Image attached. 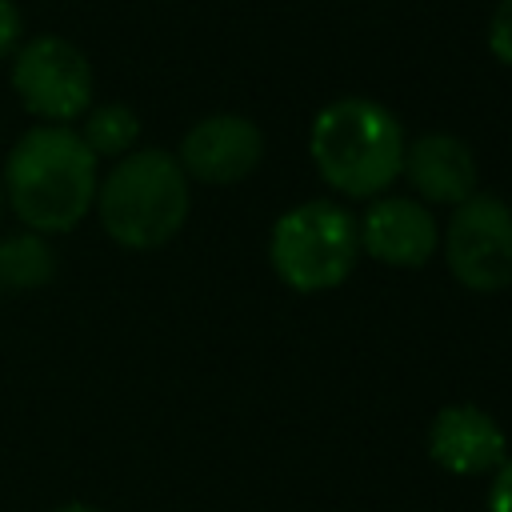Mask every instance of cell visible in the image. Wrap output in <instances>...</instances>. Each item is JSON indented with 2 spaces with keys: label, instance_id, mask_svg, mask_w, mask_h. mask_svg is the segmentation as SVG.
<instances>
[{
  "label": "cell",
  "instance_id": "6da1fadb",
  "mask_svg": "<svg viewBox=\"0 0 512 512\" xmlns=\"http://www.w3.org/2000/svg\"><path fill=\"white\" fill-rule=\"evenodd\" d=\"M96 156L68 124H40L16 140L4 160L0 188L28 232H68L96 204Z\"/></svg>",
  "mask_w": 512,
  "mask_h": 512
},
{
  "label": "cell",
  "instance_id": "7a4b0ae2",
  "mask_svg": "<svg viewBox=\"0 0 512 512\" xmlns=\"http://www.w3.org/2000/svg\"><path fill=\"white\" fill-rule=\"evenodd\" d=\"M404 128L400 120L368 100L344 96L316 112L308 132V152L324 184L352 200H376L404 164Z\"/></svg>",
  "mask_w": 512,
  "mask_h": 512
},
{
  "label": "cell",
  "instance_id": "3957f363",
  "mask_svg": "<svg viewBox=\"0 0 512 512\" xmlns=\"http://www.w3.org/2000/svg\"><path fill=\"white\" fill-rule=\"evenodd\" d=\"M96 216L104 232L132 252L168 244L188 220V176L172 152L132 148L96 184Z\"/></svg>",
  "mask_w": 512,
  "mask_h": 512
},
{
  "label": "cell",
  "instance_id": "277c9868",
  "mask_svg": "<svg viewBox=\"0 0 512 512\" xmlns=\"http://www.w3.org/2000/svg\"><path fill=\"white\" fill-rule=\"evenodd\" d=\"M268 260L288 288L328 292L344 284L360 260L356 216L336 200H308L276 220Z\"/></svg>",
  "mask_w": 512,
  "mask_h": 512
},
{
  "label": "cell",
  "instance_id": "5b68a950",
  "mask_svg": "<svg viewBox=\"0 0 512 512\" xmlns=\"http://www.w3.org/2000/svg\"><path fill=\"white\" fill-rule=\"evenodd\" d=\"M448 272L472 292H500L512 284V204L492 192H472L452 208L440 236Z\"/></svg>",
  "mask_w": 512,
  "mask_h": 512
},
{
  "label": "cell",
  "instance_id": "8992f818",
  "mask_svg": "<svg viewBox=\"0 0 512 512\" xmlns=\"http://www.w3.org/2000/svg\"><path fill=\"white\" fill-rule=\"evenodd\" d=\"M12 92L44 124H72L92 108V64L64 36H36L12 60Z\"/></svg>",
  "mask_w": 512,
  "mask_h": 512
},
{
  "label": "cell",
  "instance_id": "52a82bcc",
  "mask_svg": "<svg viewBox=\"0 0 512 512\" xmlns=\"http://www.w3.org/2000/svg\"><path fill=\"white\" fill-rule=\"evenodd\" d=\"M264 156V132L236 112H212L180 140V168L200 184H240Z\"/></svg>",
  "mask_w": 512,
  "mask_h": 512
},
{
  "label": "cell",
  "instance_id": "ba28073f",
  "mask_svg": "<svg viewBox=\"0 0 512 512\" xmlns=\"http://www.w3.org/2000/svg\"><path fill=\"white\" fill-rule=\"evenodd\" d=\"M356 232L360 252L392 268H420L440 248L436 216L428 212V204L408 196H376L364 220H356Z\"/></svg>",
  "mask_w": 512,
  "mask_h": 512
},
{
  "label": "cell",
  "instance_id": "9c48e42d",
  "mask_svg": "<svg viewBox=\"0 0 512 512\" xmlns=\"http://www.w3.org/2000/svg\"><path fill=\"white\" fill-rule=\"evenodd\" d=\"M428 456L452 476H492L508 460V440L484 408L448 404L428 424Z\"/></svg>",
  "mask_w": 512,
  "mask_h": 512
},
{
  "label": "cell",
  "instance_id": "30bf717a",
  "mask_svg": "<svg viewBox=\"0 0 512 512\" xmlns=\"http://www.w3.org/2000/svg\"><path fill=\"white\" fill-rule=\"evenodd\" d=\"M400 176L412 184L420 204H464L476 192V156L460 136L424 132L404 144Z\"/></svg>",
  "mask_w": 512,
  "mask_h": 512
},
{
  "label": "cell",
  "instance_id": "8fae6325",
  "mask_svg": "<svg viewBox=\"0 0 512 512\" xmlns=\"http://www.w3.org/2000/svg\"><path fill=\"white\" fill-rule=\"evenodd\" d=\"M80 140L96 160H120L140 140V116L128 104H96L84 112Z\"/></svg>",
  "mask_w": 512,
  "mask_h": 512
},
{
  "label": "cell",
  "instance_id": "7c38bea8",
  "mask_svg": "<svg viewBox=\"0 0 512 512\" xmlns=\"http://www.w3.org/2000/svg\"><path fill=\"white\" fill-rule=\"evenodd\" d=\"M56 272V252L40 232H16L0 240V288H40Z\"/></svg>",
  "mask_w": 512,
  "mask_h": 512
},
{
  "label": "cell",
  "instance_id": "4fadbf2b",
  "mask_svg": "<svg viewBox=\"0 0 512 512\" xmlns=\"http://www.w3.org/2000/svg\"><path fill=\"white\" fill-rule=\"evenodd\" d=\"M488 48L500 64L512 68V0H500L492 20H488Z\"/></svg>",
  "mask_w": 512,
  "mask_h": 512
},
{
  "label": "cell",
  "instance_id": "5bb4252c",
  "mask_svg": "<svg viewBox=\"0 0 512 512\" xmlns=\"http://www.w3.org/2000/svg\"><path fill=\"white\" fill-rule=\"evenodd\" d=\"M484 512H512V456L492 472L488 484V508Z\"/></svg>",
  "mask_w": 512,
  "mask_h": 512
},
{
  "label": "cell",
  "instance_id": "9a60e30c",
  "mask_svg": "<svg viewBox=\"0 0 512 512\" xmlns=\"http://www.w3.org/2000/svg\"><path fill=\"white\" fill-rule=\"evenodd\" d=\"M20 32H24V20H20V8L12 0H0V60L8 52H16L20 44Z\"/></svg>",
  "mask_w": 512,
  "mask_h": 512
},
{
  "label": "cell",
  "instance_id": "2e32d148",
  "mask_svg": "<svg viewBox=\"0 0 512 512\" xmlns=\"http://www.w3.org/2000/svg\"><path fill=\"white\" fill-rule=\"evenodd\" d=\"M52 512H100V508H92V504H60Z\"/></svg>",
  "mask_w": 512,
  "mask_h": 512
},
{
  "label": "cell",
  "instance_id": "e0dca14e",
  "mask_svg": "<svg viewBox=\"0 0 512 512\" xmlns=\"http://www.w3.org/2000/svg\"><path fill=\"white\" fill-rule=\"evenodd\" d=\"M0 204H4V188H0Z\"/></svg>",
  "mask_w": 512,
  "mask_h": 512
}]
</instances>
